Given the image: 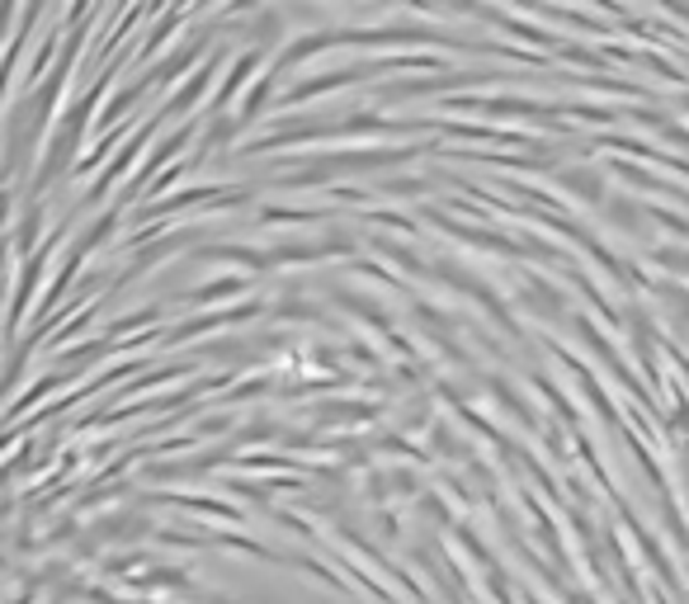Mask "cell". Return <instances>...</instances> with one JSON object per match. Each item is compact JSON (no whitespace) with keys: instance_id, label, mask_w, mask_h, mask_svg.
Here are the masks:
<instances>
[{"instance_id":"1","label":"cell","mask_w":689,"mask_h":604,"mask_svg":"<svg viewBox=\"0 0 689 604\" xmlns=\"http://www.w3.org/2000/svg\"><path fill=\"white\" fill-rule=\"evenodd\" d=\"M557 184L563 190H571L577 198H585V204H605V176L600 170H591V166H567V170H557Z\"/></svg>"}]
</instances>
